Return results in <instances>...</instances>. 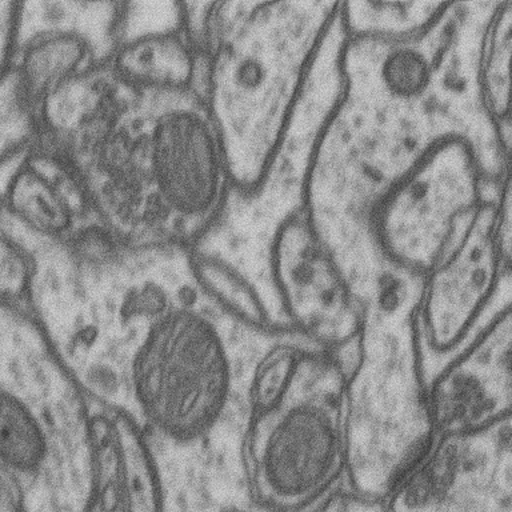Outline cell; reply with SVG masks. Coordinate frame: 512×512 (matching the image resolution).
<instances>
[{"instance_id":"7a4b0ae2","label":"cell","mask_w":512,"mask_h":512,"mask_svg":"<svg viewBox=\"0 0 512 512\" xmlns=\"http://www.w3.org/2000/svg\"><path fill=\"white\" fill-rule=\"evenodd\" d=\"M419 280L392 276L363 302L347 371L350 462L344 486L386 499L434 436L420 355Z\"/></svg>"},{"instance_id":"30bf717a","label":"cell","mask_w":512,"mask_h":512,"mask_svg":"<svg viewBox=\"0 0 512 512\" xmlns=\"http://www.w3.org/2000/svg\"><path fill=\"white\" fill-rule=\"evenodd\" d=\"M124 3L19 2L12 70L31 108L64 80L107 63Z\"/></svg>"},{"instance_id":"ffe728a7","label":"cell","mask_w":512,"mask_h":512,"mask_svg":"<svg viewBox=\"0 0 512 512\" xmlns=\"http://www.w3.org/2000/svg\"><path fill=\"white\" fill-rule=\"evenodd\" d=\"M314 512H390L386 499L374 498L342 486Z\"/></svg>"},{"instance_id":"ba28073f","label":"cell","mask_w":512,"mask_h":512,"mask_svg":"<svg viewBox=\"0 0 512 512\" xmlns=\"http://www.w3.org/2000/svg\"><path fill=\"white\" fill-rule=\"evenodd\" d=\"M262 279L279 326L338 356L350 370L363 304L338 256L308 219L302 200L272 227L263 248Z\"/></svg>"},{"instance_id":"2e32d148","label":"cell","mask_w":512,"mask_h":512,"mask_svg":"<svg viewBox=\"0 0 512 512\" xmlns=\"http://www.w3.org/2000/svg\"><path fill=\"white\" fill-rule=\"evenodd\" d=\"M118 512H166V482L142 427L127 412L110 416Z\"/></svg>"},{"instance_id":"ac0fdd59","label":"cell","mask_w":512,"mask_h":512,"mask_svg":"<svg viewBox=\"0 0 512 512\" xmlns=\"http://www.w3.org/2000/svg\"><path fill=\"white\" fill-rule=\"evenodd\" d=\"M46 431L30 406L0 387V464L23 476L39 474L47 462Z\"/></svg>"},{"instance_id":"d6986e66","label":"cell","mask_w":512,"mask_h":512,"mask_svg":"<svg viewBox=\"0 0 512 512\" xmlns=\"http://www.w3.org/2000/svg\"><path fill=\"white\" fill-rule=\"evenodd\" d=\"M35 142L34 114L11 68L0 76V171L22 158Z\"/></svg>"},{"instance_id":"8992f818","label":"cell","mask_w":512,"mask_h":512,"mask_svg":"<svg viewBox=\"0 0 512 512\" xmlns=\"http://www.w3.org/2000/svg\"><path fill=\"white\" fill-rule=\"evenodd\" d=\"M138 103L168 235L178 246H195L218 226L234 195L222 143L199 94Z\"/></svg>"},{"instance_id":"4fadbf2b","label":"cell","mask_w":512,"mask_h":512,"mask_svg":"<svg viewBox=\"0 0 512 512\" xmlns=\"http://www.w3.org/2000/svg\"><path fill=\"white\" fill-rule=\"evenodd\" d=\"M2 204L20 226L48 242H66L88 224L100 223L74 164L38 144L12 167Z\"/></svg>"},{"instance_id":"5bb4252c","label":"cell","mask_w":512,"mask_h":512,"mask_svg":"<svg viewBox=\"0 0 512 512\" xmlns=\"http://www.w3.org/2000/svg\"><path fill=\"white\" fill-rule=\"evenodd\" d=\"M134 98L107 63L96 64L64 80L32 107L35 144L72 158L99 139Z\"/></svg>"},{"instance_id":"cb8c5ba5","label":"cell","mask_w":512,"mask_h":512,"mask_svg":"<svg viewBox=\"0 0 512 512\" xmlns=\"http://www.w3.org/2000/svg\"><path fill=\"white\" fill-rule=\"evenodd\" d=\"M24 512H27V511H24Z\"/></svg>"},{"instance_id":"6da1fadb","label":"cell","mask_w":512,"mask_h":512,"mask_svg":"<svg viewBox=\"0 0 512 512\" xmlns=\"http://www.w3.org/2000/svg\"><path fill=\"white\" fill-rule=\"evenodd\" d=\"M339 11L340 2L212 3L200 96L235 198H258L274 179Z\"/></svg>"},{"instance_id":"3957f363","label":"cell","mask_w":512,"mask_h":512,"mask_svg":"<svg viewBox=\"0 0 512 512\" xmlns=\"http://www.w3.org/2000/svg\"><path fill=\"white\" fill-rule=\"evenodd\" d=\"M242 460L256 499L272 512H314L346 482L347 367L312 348L267 407L246 418Z\"/></svg>"},{"instance_id":"9a60e30c","label":"cell","mask_w":512,"mask_h":512,"mask_svg":"<svg viewBox=\"0 0 512 512\" xmlns=\"http://www.w3.org/2000/svg\"><path fill=\"white\" fill-rule=\"evenodd\" d=\"M512 2H498L484 19L476 58L480 114L504 152L511 154Z\"/></svg>"},{"instance_id":"7402d4cb","label":"cell","mask_w":512,"mask_h":512,"mask_svg":"<svg viewBox=\"0 0 512 512\" xmlns=\"http://www.w3.org/2000/svg\"><path fill=\"white\" fill-rule=\"evenodd\" d=\"M18 474L0 464V512L26 511V491Z\"/></svg>"},{"instance_id":"52a82bcc","label":"cell","mask_w":512,"mask_h":512,"mask_svg":"<svg viewBox=\"0 0 512 512\" xmlns=\"http://www.w3.org/2000/svg\"><path fill=\"white\" fill-rule=\"evenodd\" d=\"M498 196L499 191L468 216L422 279L416 322L427 386L496 315L511 308V251L499 240Z\"/></svg>"},{"instance_id":"9c48e42d","label":"cell","mask_w":512,"mask_h":512,"mask_svg":"<svg viewBox=\"0 0 512 512\" xmlns=\"http://www.w3.org/2000/svg\"><path fill=\"white\" fill-rule=\"evenodd\" d=\"M386 502L390 512H512L511 418L435 432Z\"/></svg>"},{"instance_id":"7c38bea8","label":"cell","mask_w":512,"mask_h":512,"mask_svg":"<svg viewBox=\"0 0 512 512\" xmlns=\"http://www.w3.org/2000/svg\"><path fill=\"white\" fill-rule=\"evenodd\" d=\"M107 64L135 98L200 95L203 60L180 30L178 2L124 3Z\"/></svg>"},{"instance_id":"603a6c76","label":"cell","mask_w":512,"mask_h":512,"mask_svg":"<svg viewBox=\"0 0 512 512\" xmlns=\"http://www.w3.org/2000/svg\"><path fill=\"white\" fill-rule=\"evenodd\" d=\"M90 512H118L116 511L114 491L111 487L103 488Z\"/></svg>"},{"instance_id":"e0dca14e","label":"cell","mask_w":512,"mask_h":512,"mask_svg":"<svg viewBox=\"0 0 512 512\" xmlns=\"http://www.w3.org/2000/svg\"><path fill=\"white\" fill-rule=\"evenodd\" d=\"M450 3L340 2L344 38L398 42L418 38L442 18Z\"/></svg>"},{"instance_id":"277c9868","label":"cell","mask_w":512,"mask_h":512,"mask_svg":"<svg viewBox=\"0 0 512 512\" xmlns=\"http://www.w3.org/2000/svg\"><path fill=\"white\" fill-rule=\"evenodd\" d=\"M500 171L474 136L458 126L436 131L387 180L364 215L380 260L412 278L446 254L460 227L499 191Z\"/></svg>"},{"instance_id":"44dd1931","label":"cell","mask_w":512,"mask_h":512,"mask_svg":"<svg viewBox=\"0 0 512 512\" xmlns=\"http://www.w3.org/2000/svg\"><path fill=\"white\" fill-rule=\"evenodd\" d=\"M19 2H0V76L11 71L18 36Z\"/></svg>"},{"instance_id":"8fae6325","label":"cell","mask_w":512,"mask_h":512,"mask_svg":"<svg viewBox=\"0 0 512 512\" xmlns=\"http://www.w3.org/2000/svg\"><path fill=\"white\" fill-rule=\"evenodd\" d=\"M511 308L496 315L427 386L435 432L478 430L511 418Z\"/></svg>"},{"instance_id":"5b68a950","label":"cell","mask_w":512,"mask_h":512,"mask_svg":"<svg viewBox=\"0 0 512 512\" xmlns=\"http://www.w3.org/2000/svg\"><path fill=\"white\" fill-rule=\"evenodd\" d=\"M222 315L188 270L174 300L151 318L132 359L131 386L144 419L164 438H207L230 407L235 364L218 322Z\"/></svg>"}]
</instances>
